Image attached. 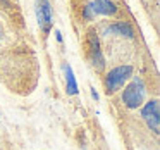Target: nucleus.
<instances>
[{"mask_svg": "<svg viewBox=\"0 0 160 150\" xmlns=\"http://www.w3.org/2000/svg\"><path fill=\"white\" fill-rule=\"evenodd\" d=\"M143 97H145V86H143V81L134 78L131 83L126 86L124 93H122V100L128 105L129 109H136L143 104Z\"/></svg>", "mask_w": 160, "mask_h": 150, "instance_id": "1", "label": "nucleus"}, {"mask_svg": "<svg viewBox=\"0 0 160 150\" xmlns=\"http://www.w3.org/2000/svg\"><path fill=\"white\" fill-rule=\"evenodd\" d=\"M131 74H132V67L131 66L114 67V69L107 74V78H105V86H107V91H108V93L117 91L119 88L124 85V81L131 78Z\"/></svg>", "mask_w": 160, "mask_h": 150, "instance_id": "2", "label": "nucleus"}, {"mask_svg": "<svg viewBox=\"0 0 160 150\" xmlns=\"http://www.w3.org/2000/svg\"><path fill=\"white\" fill-rule=\"evenodd\" d=\"M36 18L40 28L48 33L52 28V5L48 0H36Z\"/></svg>", "mask_w": 160, "mask_h": 150, "instance_id": "3", "label": "nucleus"}, {"mask_svg": "<svg viewBox=\"0 0 160 150\" xmlns=\"http://www.w3.org/2000/svg\"><path fill=\"white\" fill-rule=\"evenodd\" d=\"M141 116L145 117L146 124L150 126L153 133H158L160 129V111H158V102L157 100H152L143 107L141 111Z\"/></svg>", "mask_w": 160, "mask_h": 150, "instance_id": "4", "label": "nucleus"}, {"mask_svg": "<svg viewBox=\"0 0 160 150\" xmlns=\"http://www.w3.org/2000/svg\"><path fill=\"white\" fill-rule=\"evenodd\" d=\"M93 11L95 14H102V16H114L117 12L115 4H112L110 0H95L93 2Z\"/></svg>", "mask_w": 160, "mask_h": 150, "instance_id": "5", "label": "nucleus"}, {"mask_svg": "<svg viewBox=\"0 0 160 150\" xmlns=\"http://www.w3.org/2000/svg\"><path fill=\"white\" fill-rule=\"evenodd\" d=\"M108 33H117V35H122V36H128V38H132L134 36V29L131 28V24L128 23H114L107 28Z\"/></svg>", "mask_w": 160, "mask_h": 150, "instance_id": "6", "label": "nucleus"}, {"mask_svg": "<svg viewBox=\"0 0 160 150\" xmlns=\"http://www.w3.org/2000/svg\"><path fill=\"white\" fill-rule=\"evenodd\" d=\"M64 71H66V83H67V93L71 95H76L78 93V83H76V78L72 74V69L69 66H64Z\"/></svg>", "mask_w": 160, "mask_h": 150, "instance_id": "7", "label": "nucleus"}, {"mask_svg": "<svg viewBox=\"0 0 160 150\" xmlns=\"http://www.w3.org/2000/svg\"><path fill=\"white\" fill-rule=\"evenodd\" d=\"M83 18H84V19H88V21H91V19L97 18V14H95V11H93V4H88L86 7H84V11H83Z\"/></svg>", "mask_w": 160, "mask_h": 150, "instance_id": "8", "label": "nucleus"}, {"mask_svg": "<svg viewBox=\"0 0 160 150\" xmlns=\"http://www.w3.org/2000/svg\"><path fill=\"white\" fill-rule=\"evenodd\" d=\"M91 95H93V98H98V93L93 90V88H91Z\"/></svg>", "mask_w": 160, "mask_h": 150, "instance_id": "9", "label": "nucleus"}, {"mask_svg": "<svg viewBox=\"0 0 160 150\" xmlns=\"http://www.w3.org/2000/svg\"><path fill=\"white\" fill-rule=\"evenodd\" d=\"M55 35H57V40H59V42H62V36H60V33L55 31Z\"/></svg>", "mask_w": 160, "mask_h": 150, "instance_id": "10", "label": "nucleus"}, {"mask_svg": "<svg viewBox=\"0 0 160 150\" xmlns=\"http://www.w3.org/2000/svg\"><path fill=\"white\" fill-rule=\"evenodd\" d=\"M0 36H2V29H0Z\"/></svg>", "mask_w": 160, "mask_h": 150, "instance_id": "11", "label": "nucleus"}]
</instances>
